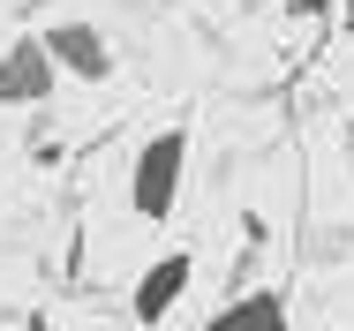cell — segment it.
<instances>
[{"label": "cell", "instance_id": "1", "mask_svg": "<svg viewBox=\"0 0 354 331\" xmlns=\"http://www.w3.org/2000/svg\"><path fill=\"white\" fill-rule=\"evenodd\" d=\"M181 166H189V129L174 121V129L151 135V143L136 151V166H129V203H136V218H174Z\"/></svg>", "mask_w": 354, "mask_h": 331}, {"label": "cell", "instance_id": "2", "mask_svg": "<svg viewBox=\"0 0 354 331\" xmlns=\"http://www.w3.org/2000/svg\"><path fill=\"white\" fill-rule=\"evenodd\" d=\"M38 46H46L53 75H75V83H106V75H113V38H106L98 23H83V15L38 30Z\"/></svg>", "mask_w": 354, "mask_h": 331}, {"label": "cell", "instance_id": "3", "mask_svg": "<svg viewBox=\"0 0 354 331\" xmlns=\"http://www.w3.org/2000/svg\"><path fill=\"white\" fill-rule=\"evenodd\" d=\"M189 278H196V256H189V249H166V256L136 278V324L158 331L166 316H174V301L189 294Z\"/></svg>", "mask_w": 354, "mask_h": 331}, {"label": "cell", "instance_id": "4", "mask_svg": "<svg viewBox=\"0 0 354 331\" xmlns=\"http://www.w3.org/2000/svg\"><path fill=\"white\" fill-rule=\"evenodd\" d=\"M53 98V61L38 38H15L0 53V106H46Z\"/></svg>", "mask_w": 354, "mask_h": 331}, {"label": "cell", "instance_id": "5", "mask_svg": "<svg viewBox=\"0 0 354 331\" xmlns=\"http://www.w3.org/2000/svg\"><path fill=\"white\" fill-rule=\"evenodd\" d=\"M204 331H286V294L279 286H249V294H234L226 309H212Z\"/></svg>", "mask_w": 354, "mask_h": 331}, {"label": "cell", "instance_id": "6", "mask_svg": "<svg viewBox=\"0 0 354 331\" xmlns=\"http://www.w3.org/2000/svg\"><path fill=\"white\" fill-rule=\"evenodd\" d=\"M294 8H301V15H324V8H332V0H294Z\"/></svg>", "mask_w": 354, "mask_h": 331}, {"label": "cell", "instance_id": "7", "mask_svg": "<svg viewBox=\"0 0 354 331\" xmlns=\"http://www.w3.org/2000/svg\"><path fill=\"white\" fill-rule=\"evenodd\" d=\"M339 23H347V38H354V0H339Z\"/></svg>", "mask_w": 354, "mask_h": 331}, {"label": "cell", "instance_id": "8", "mask_svg": "<svg viewBox=\"0 0 354 331\" xmlns=\"http://www.w3.org/2000/svg\"><path fill=\"white\" fill-rule=\"evenodd\" d=\"M129 331H143V324H129Z\"/></svg>", "mask_w": 354, "mask_h": 331}]
</instances>
